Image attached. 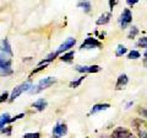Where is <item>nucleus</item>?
Listing matches in <instances>:
<instances>
[{
    "label": "nucleus",
    "mask_w": 147,
    "mask_h": 138,
    "mask_svg": "<svg viewBox=\"0 0 147 138\" xmlns=\"http://www.w3.org/2000/svg\"><path fill=\"white\" fill-rule=\"evenodd\" d=\"M11 54L0 49V75H10L12 73L11 69Z\"/></svg>",
    "instance_id": "f257e3e1"
},
{
    "label": "nucleus",
    "mask_w": 147,
    "mask_h": 138,
    "mask_svg": "<svg viewBox=\"0 0 147 138\" xmlns=\"http://www.w3.org/2000/svg\"><path fill=\"white\" fill-rule=\"evenodd\" d=\"M55 83H57V79H55L54 77L44 78V79L39 80L38 84H37L36 86H33V88L30 90V93L31 94H38V93H40V91H43L44 89H47V88H49V86H52L53 84H55Z\"/></svg>",
    "instance_id": "f03ea898"
},
{
    "label": "nucleus",
    "mask_w": 147,
    "mask_h": 138,
    "mask_svg": "<svg viewBox=\"0 0 147 138\" xmlns=\"http://www.w3.org/2000/svg\"><path fill=\"white\" fill-rule=\"evenodd\" d=\"M32 89V83H31V80H27V81H25V83H22V84H20V85H17L15 89L12 90V93H11V95H10V99H9V101H13L16 98H18L24 91H27V90H31Z\"/></svg>",
    "instance_id": "7ed1b4c3"
},
{
    "label": "nucleus",
    "mask_w": 147,
    "mask_h": 138,
    "mask_svg": "<svg viewBox=\"0 0 147 138\" xmlns=\"http://www.w3.org/2000/svg\"><path fill=\"white\" fill-rule=\"evenodd\" d=\"M112 138H136V137L134 136V133L126 130V128L118 127V128H115V131L113 132Z\"/></svg>",
    "instance_id": "20e7f679"
},
{
    "label": "nucleus",
    "mask_w": 147,
    "mask_h": 138,
    "mask_svg": "<svg viewBox=\"0 0 147 138\" xmlns=\"http://www.w3.org/2000/svg\"><path fill=\"white\" fill-rule=\"evenodd\" d=\"M100 46H102V43L98 40H96L93 37H87L84 41V43L81 44V49H92L94 47H100Z\"/></svg>",
    "instance_id": "39448f33"
},
{
    "label": "nucleus",
    "mask_w": 147,
    "mask_h": 138,
    "mask_svg": "<svg viewBox=\"0 0 147 138\" xmlns=\"http://www.w3.org/2000/svg\"><path fill=\"white\" fill-rule=\"evenodd\" d=\"M132 21V15H131V11L130 9H125L121 14V17H120V25H121V29H125V27L130 24Z\"/></svg>",
    "instance_id": "423d86ee"
},
{
    "label": "nucleus",
    "mask_w": 147,
    "mask_h": 138,
    "mask_svg": "<svg viewBox=\"0 0 147 138\" xmlns=\"http://www.w3.org/2000/svg\"><path fill=\"white\" fill-rule=\"evenodd\" d=\"M75 70L80 73H97L100 70V67L99 66H76Z\"/></svg>",
    "instance_id": "0eeeda50"
},
{
    "label": "nucleus",
    "mask_w": 147,
    "mask_h": 138,
    "mask_svg": "<svg viewBox=\"0 0 147 138\" xmlns=\"http://www.w3.org/2000/svg\"><path fill=\"white\" fill-rule=\"evenodd\" d=\"M75 43H76V40H75V38H72V37H71V38H67L65 42H64V43L60 46V47L57 49V53L60 54V53H63V52H65V51L72 48L74 46H75Z\"/></svg>",
    "instance_id": "6e6552de"
},
{
    "label": "nucleus",
    "mask_w": 147,
    "mask_h": 138,
    "mask_svg": "<svg viewBox=\"0 0 147 138\" xmlns=\"http://www.w3.org/2000/svg\"><path fill=\"white\" fill-rule=\"evenodd\" d=\"M66 133H67V126L65 125V123H58L53 130V135L55 137H59V138H60L61 136H64V135H66Z\"/></svg>",
    "instance_id": "1a4fd4ad"
},
{
    "label": "nucleus",
    "mask_w": 147,
    "mask_h": 138,
    "mask_svg": "<svg viewBox=\"0 0 147 138\" xmlns=\"http://www.w3.org/2000/svg\"><path fill=\"white\" fill-rule=\"evenodd\" d=\"M110 107L109 104H97V105H93V107L91 109L90 115H93V113H97L99 111H103V110H107Z\"/></svg>",
    "instance_id": "9d476101"
},
{
    "label": "nucleus",
    "mask_w": 147,
    "mask_h": 138,
    "mask_svg": "<svg viewBox=\"0 0 147 138\" xmlns=\"http://www.w3.org/2000/svg\"><path fill=\"white\" fill-rule=\"evenodd\" d=\"M129 81V78L126 74H121L120 77L118 78V81H117V85H115V89L119 90V89H123V86H125Z\"/></svg>",
    "instance_id": "9b49d317"
},
{
    "label": "nucleus",
    "mask_w": 147,
    "mask_h": 138,
    "mask_svg": "<svg viewBox=\"0 0 147 138\" xmlns=\"http://www.w3.org/2000/svg\"><path fill=\"white\" fill-rule=\"evenodd\" d=\"M47 106H48V102H47V100H44V99H38L36 102H33V107L37 111H43Z\"/></svg>",
    "instance_id": "f8f14e48"
},
{
    "label": "nucleus",
    "mask_w": 147,
    "mask_h": 138,
    "mask_svg": "<svg viewBox=\"0 0 147 138\" xmlns=\"http://www.w3.org/2000/svg\"><path fill=\"white\" fill-rule=\"evenodd\" d=\"M110 17H112V14H110V12H104L103 15L99 16V19L96 21V24H97V25H105V24H108V22H109Z\"/></svg>",
    "instance_id": "ddd939ff"
},
{
    "label": "nucleus",
    "mask_w": 147,
    "mask_h": 138,
    "mask_svg": "<svg viewBox=\"0 0 147 138\" xmlns=\"http://www.w3.org/2000/svg\"><path fill=\"white\" fill-rule=\"evenodd\" d=\"M11 122V117L9 113H4L0 116V130H3L4 127H5V125H7V123Z\"/></svg>",
    "instance_id": "4468645a"
},
{
    "label": "nucleus",
    "mask_w": 147,
    "mask_h": 138,
    "mask_svg": "<svg viewBox=\"0 0 147 138\" xmlns=\"http://www.w3.org/2000/svg\"><path fill=\"white\" fill-rule=\"evenodd\" d=\"M0 49L4 51V52H6V53H9V54H11V56H12L11 46H10V43H9V41H7V40H4L3 42H1V46H0Z\"/></svg>",
    "instance_id": "2eb2a0df"
},
{
    "label": "nucleus",
    "mask_w": 147,
    "mask_h": 138,
    "mask_svg": "<svg viewBox=\"0 0 147 138\" xmlns=\"http://www.w3.org/2000/svg\"><path fill=\"white\" fill-rule=\"evenodd\" d=\"M74 56H75V53L72 52V51H70V52H67V53H64L63 56L60 57V59L63 62H71L72 61V58H74Z\"/></svg>",
    "instance_id": "dca6fc26"
},
{
    "label": "nucleus",
    "mask_w": 147,
    "mask_h": 138,
    "mask_svg": "<svg viewBox=\"0 0 147 138\" xmlns=\"http://www.w3.org/2000/svg\"><path fill=\"white\" fill-rule=\"evenodd\" d=\"M79 6L84 9L85 12H90L91 11V3L90 1H81V3H79Z\"/></svg>",
    "instance_id": "f3484780"
},
{
    "label": "nucleus",
    "mask_w": 147,
    "mask_h": 138,
    "mask_svg": "<svg viewBox=\"0 0 147 138\" xmlns=\"http://www.w3.org/2000/svg\"><path fill=\"white\" fill-rule=\"evenodd\" d=\"M126 48H125V46H123V44H119L118 46V48H117V52H115V56L117 57H121L123 54H125L126 53Z\"/></svg>",
    "instance_id": "a211bd4d"
},
{
    "label": "nucleus",
    "mask_w": 147,
    "mask_h": 138,
    "mask_svg": "<svg viewBox=\"0 0 147 138\" xmlns=\"http://www.w3.org/2000/svg\"><path fill=\"white\" fill-rule=\"evenodd\" d=\"M84 79H85V75H82V77H80L77 80L71 81V83H70V88H79L80 84H81L82 81H84Z\"/></svg>",
    "instance_id": "6ab92c4d"
},
{
    "label": "nucleus",
    "mask_w": 147,
    "mask_h": 138,
    "mask_svg": "<svg viewBox=\"0 0 147 138\" xmlns=\"http://www.w3.org/2000/svg\"><path fill=\"white\" fill-rule=\"evenodd\" d=\"M137 33H139V29H137L136 26H132L130 32H129V35H127V38H135L137 36Z\"/></svg>",
    "instance_id": "aec40b11"
},
{
    "label": "nucleus",
    "mask_w": 147,
    "mask_h": 138,
    "mask_svg": "<svg viewBox=\"0 0 147 138\" xmlns=\"http://www.w3.org/2000/svg\"><path fill=\"white\" fill-rule=\"evenodd\" d=\"M140 57H141V54H140L139 51H131V52H129V54H127L129 59H137Z\"/></svg>",
    "instance_id": "412c9836"
},
{
    "label": "nucleus",
    "mask_w": 147,
    "mask_h": 138,
    "mask_svg": "<svg viewBox=\"0 0 147 138\" xmlns=\"http://www.w3.org/2000/svg\"><path fill=\"white\" fill-rule=\"evenodd\" d=\"M142 48H147V37H142L139 40V43H137Z\"/></svg>",
    "instance_id": "4be33fe9"
},
{
    "label": "nucleus",
    "mask_w": 147,
    "mask_h": 138,
    "mask_svg": "<svg viewBox=\"0 0 147 138\" xmlns=\"http://www.w3.org/2000/svg\"><path fill=\"white\" fill-rule=\"evenodd\" d=\"M7 98H10V95H9L7 91H5V93H3L1 95H0V104H3L4 101H6Z\"/></svg>",
    "instance_id": "5701e85b"
},
{
    "label": "nucleus",
    "mask_w": 147,
    "mask_h": 138,
    "mask_svg": "<svg viewBox=\"0 0 147 138\" xmlns=\"http://www.w3.org/2000/svg\"><path fill=\"white\" fill-rule=\"evenodd\" d=\"M39 133L36 132V133H26V135L24 136V138H39Z\"/></svg>",
    "instance_id": "b1692460"
},
{
    "label": "nucleus",
    "mask_w": 147,
    "mask_h": 138,
    "mask_svg": "<svg viewBox=\"0 0 147 138\" xmlns=\"http://www.w3.org/2000/svg\"><path fill=\"white\" fill-rule=\"evenodd\" d=\"M3 133H6V135H10V132H11V127H6V128H3L1 130Z\"/></svg>",
    "instance_id": "393cba45"
},
{
    "label": "nucleus",
    "mask_w": 147,
    "mask_h": 138,
    "mask_svg": "<svg viewBox=\"0 0 147 138\" xmlns=\"http://www.w3.org/2000/svg\"><path fill=\"white\" fill-rule=\"evenodd\" d=\"M117 4H118V1H112V0H110V1H109L110 9H112V10H113V6H114V5H117Z\"/></svg>",
    "instance_id": "a878e982"
},
{
    "label": "nucleus",
    "mask_w": 147,
    "mask_h": 138,
    "mask_svg": "<svg viewBox=\"0 0 147 138\" xmlns=\"http://www.w3.org/2000/svg\"><path fill=\"white\" fill-rule=\"evenodd\" d=\"M144 57H145V66L147 67V49H146V52H145V54H144Z\"/></svg>",
    "instance_id": "bb28decb"
},
{
    "label": "nucleus",
    "mask_w": 147,
    "mask_h": 138,
    "mask_svg": "<svg viewBox=\"0 0 147 138\" xmlns=\"http://www.w3.org/2000/svg\"><path fill=\"white\" fill-rule=\"evenodd\" d=\"M126 3L129 4V5H135V4H136L137 1H136V0H135V1H131V0H129V1H126Z\"/></svg>",
    "instance_id": "cd10ccee"
},
{
    "label": "nucleus",
    "mask_w": 147,
    "mask_h": 138,
    "mask_svg": "<svg viewBox=\"0 0 147 138\" xmlns=\"http://www.w3.org/2000/svg\"><path fill=\"white\" fill-rule=\"evenodd\" d=\"M131 105H132V102H129V104L126 105V109H129V107H130V106H131Z\"/></svg>",
    "instance_id": "c85d7f7f"
},
{
    "label": "nucleus",
    "mask_w": 147,
    "mask_h": 138,
    "mask_svg": "<svg viewBox=\"0 0 147 138\" xmlns=\"http://www.w3.org/2000/svg\"><path fill=\"white\" fill-rule=\"evenodd\" d=\"M52 138H59V137H55V136H53V137H52Z\"/></svg>",
    "instance_id": "c756f323"
},
{
    "label": "nucleus",
    "mask_w": 147,
    "mask_h": 138,
    "mask_svg": "<svg viewBox=\"0 0 147 138\" xmlns=\"http://www.w3.org/2000/svg\"><path fill=\"white\" fill-rule=\"evenodd\" d=\"M145 138H147V135H146V137H145Z\"/></svg>",
    "instance_id": "7c9ffc66"
}]
</instances>
